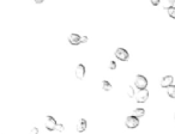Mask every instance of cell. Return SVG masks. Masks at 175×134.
Returning a JSON list of instances; mask_svg holds the SVG:
<instances>
[{
	"mask_svg": "<svg viewBox=\"0 0 175 134\" xmlns=\"http://www.w3.org/2000/svg\"><path fill=\"white\" fill-rule=\"evenodd\" d=\"M134 85L136 88L139 90H146V86H148V79L145 78L143 74H138L137 78L134 80Z\"/></svg>",
	"mask_w": 175,
	"mask_h": 134,
	"instance_id": "cell-1",
	"label": "cell"
},
{
	"mask_svg": "<svg viewBox=\"0 0 175 134\" xmlns=\"http://www.w3.org/2000/svg\"><path fill=\"white\" fill-rule=\"evenodd\" d=\"M56 126H58V123H56L53 116H51V115L46 116V119H44V127H46V129L52 132V131L56 129Z\"/></svg>",
	"mask_w": 175,
	"mask_h": 134,
	"instance_id": "cell-2",
	"label": "cell"
},
{
	"mask_svg": "<svg viewBox=\"0 0 175 134\" xmlns=\"http://www.w3.org/2000/svg\"><path fill=\"white\" fill-rule=\"evenodd\" d=\"M115 57L119 59L120 61H128L130 54H128V52H127L126 49H124V48H118V49L115 50Z\"/></svg>",
	"mask_w": 175,
	"mask_h": 134,
	"instance_id": "cell-3",
	"label": "cell"
},
{
	"mask_svg": "<svg viewBox=\"0 0 175 134\" xmlns=\"http://www.w3.org/2000/svg\"><path fill=\"white\" fill-rule=\"evenodd\" d=\"M125 124H126V127H127V128H130V129L137 128V127L139 126V119H138V117H136V116H133V115H131V116H128V117L126 119Z\"/></svg>",
	"mask_w": 175,
	"mask_h": 134,
	"instance_id": "cell-4",
	"label": "cell"
},
{
	"mask_svg": "<svg viewBox=\"0 0 175 134\" xmlns=\"http://www.w3.org/2000/svg\"><path fill=\"white\" fill-rule=\"evenodd\" d=\"M149 98V91L148 90H139L136 95V100L138 103H145Z\"/></svg>",
	"mask_w": 175,
	"mask_h": 134,
	"instance_id": "cell-5",
	"label": "cell"
},
{
	"mask_svg": "<svg viewBox=\"0 0 175 134\" xmlns=\"http://www.w3.org/2000/svg\"><path fill=\"white\" fill-rule=\"evenodd\" d=\"M68 42L72 45H78L83 43V36H79L78 34H71L68 37Z\"/></svg>",
	"mask_w": 175,
	"mask_h": 134,
	"instance_id": "cell-6",
	"label": "cell"
},
{
	"mask_svg": "<svg viewBox=\"0 0 175 134\" xmlns=\"http://www.w3.org/2000/svg\"><path fill=\"white\" fill-rule=\"evenodd\" d=\"M173 81H174V77H172V76H165L163 78L161 79V86L162 88H170V86H173Z\"/></svg>",
	"mask_w": 175,
	"mask_h": 134,
	"instance_id": "cell-7",
	"label": "cell"
},
{
	"mask_svg": "<svg viewBox=\"0 0 175 134\" xmlns=\"http://www.w3.org/2000/svg\"><path fill=\"white\" fill-rule=\"evenodd\" d=\"M85 77V67L83 64H79L76 67V78L77 79H83Z\"/></svg>",
	"mask_w": 175,
	"mask_h": 134,
	"instance_id": "cell-8",
	"label": "cell"
},
{
	"mask_svg": "<svg viewBox=\"0 0 175 134\" xmlns=\"http://www.w3.org/2000/svg\"><path fill=\"white\" fill-rule=\"evenodd\" d=\"M88 127V122L85 119H80L78 123H77V132H79V133H82V132H84L85 129H87Z\"/></svg>",
	"mask_w": 175,
	"mask_h": 134,
	"instance_id": "cell-9",
	"label": "cell"
},
{
	"mask_svg": "<svg viewBox=\"0 0 175 134\" xmlns=\"http://www.w3.org/2000/svg\"><path fill=\"white\" fill-rule=\"evenodd\" d=\"M145 115V110L143 109V108H137V109H134V112H133V116H136V117H143Z\"/></svg>",
	"mask_w": 175,
	"mask_h": 134,
	"instance_id": "cell-10",
	"label": "cell"
},
{
	"mask_svg": "<svg viewBox=\"0 0 175 134\" xmlns=\"http://www.w3.org/2000/svg\"><path fill=\"white\" fill-rule=\"evenodd\" d=\"M102 90L103 91H110L112 90V84L108 80H103L102 81Z\"/></svg>",
	"mask_w": 175,
	"mask_h": 134,
	"instance_id": "cell-11",
	"label": "cell"
},
{
	"mask_svg": "<svg viewBox=\"0 0 175 134\" xmlns=\"http://www.w3.org/2000/svg\"><path fill=\"white\" fill-rule=\"evenodd\" d=\"M167 95H168L170 98H175V85L168 88V90H167Z\"/></svg>",
	"mask_w": 175,
	"mask_h": 134,
	"instance_id": "cell-12",
	"label": "cell"
},
{
	"mask_svg": "<svg viewBox=\"0 0 175 134\" xmlns=\"http://www.w3.org/2000/svg\"><path fill=\"white\" fill-rule=\"evenodd\" d=\"M175 4V0H168V1H164L163 2V6L164 7H167V10L168 9H170V7H173Z\"/></svg>",
	"mask_w": 175,
	"mask_h": 134,
	"instance_id": "cell-13",
	"label": "cell"
},
{
	"mask_svg": "<svg viewBox=\"0 0 175 134\" xmlns=\"http://www.w3.org/2000/svg\"><path fill=\"white\" fill-rule=\"evenodd\" d=\"M127 93H128V97H130V98H133V97L136 96V93H134V89H133V86H131V85H130V86L127 88Z\"/></svg>",
	"mask_w": 175,
	"mask_h": 134,
	"instance_id": "cell-14",
	"label": "cell"
},
{
	"mask_svg": "<svg viewBox=\"0 0 175 134\" xmlns=\"http://www.w3.org/2000/svg\"><path fill=\"white\" fill-rule=\"evenodd\" d=\"M168 14H169V17H170V18L175 19V7L174 6H173V7H170V9H168Z\"/></svg>",
	"mask_w": 175,
	"mask_h": 134,
	"instance_id": "cell-15",
	"label": "cell"
},
{
	"mask_svg": "<svg viewBox=\"0 0 175 134\" xmlns=\"http://www.w3.org/2000/svg\"><path fill=\"white\" fill-rule=\"evenodd\" d=\"M64 129H65L64 124H63V123H58V126H56V131H58V132H64Z\"/></svg>",
	"mask_w": 175,
	"mask_h": 134,
	"instance_id": "cell-16",
	"label": "cell"
},
{
	"mask_svg": "<svg viewBox=\"0 0 175 134\" xmlns=\"http://www.w3.org/2000/svg\"><path fill=\"white\" fill-rule=\"evenodd\" d=\"M109 68L112 69V71H114V69L116 68V62H115V61H110V62H109Z\"/></svg>",
	"mask_w": 175,
	"mask_h": 134,
	"instance_id": "cell-17",
	"label": "cell"
},
{
	"mask_svg": "<svg viewBox=\"0 0 175 134\" xmlns=\"http://www.w3.org/2000/svg\"><path fill=\"white\" fill-rule=\"evenodd\" d=\"M29 134H39V128L37 127H33Z\"/></svg>",
	"mask_w": 175,
	"mask_h": 134,
	"instance_id": "cell-18",
	"label": "cell"
},
{
	"mask_svg": "<svg viewBox=\"0 0 175 134\" xmlns=\"http://www.w3.org/2000/svg\"><path fill=\"white\" fill-rule=\"evenodd\" d=\"M161 2H160V0H151V5L153 6H157V5H160Z\"/></svg>",
	"mask_w": 175,
	"mask_h": 134,
	"instance_id": "cell-19",
	"label": "cell"
},
{
	"mask_svg": "<svg viewBox=\"0 0 175 134\" xmlns=\"http://www.w3.org/2000/svg\"><path fill=\"white\" fill-rule=\"evenodd\" d=\"M88 42V36H83V43H87Z\"/></svg>",
	"mask_w": 175,
	"mask_h": 134,
	"instance_id": "cell-20",
	"label": "cell"
},
{
	"mask_svg": "<svg viewBox=\"0 0 175 134\" xmlns=\"http://www.w3.org/2000/svg\"><path fill=\"white\" fill-rule=\"evenodd\" d=\"M36 4H42V0H37V1H35Z\"/></svg>",
	"mask_w": 175,
	"mask_h": 134,
	"instance_id": "cell-21",
	"label": "cell"
},
{
	"mask_svg": "<svg viewBox=\"0 0 175 134\" xmlns=\"http://www.w3.org/2000/svg\"><path fill=\"white\" fill-rule=\"evenodd\" d=\"M174 117H175V115H174Z\"/></svg>",
	"mask_w": 175,
	"mask_h": 134,
	"instance_id": "cell-22",
	"label": "cell"
}]
</instances>
